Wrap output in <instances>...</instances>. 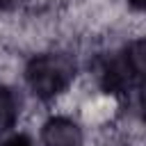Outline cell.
Masks as SVG:
<instances>
[{"label": "cell", "instance_id": "obj_7", "mask_svg": "<svg viewBox=\"0 0 146 146\" xmlns=\"http://www.w3.org/2000/svg\"><path fill=\"white\" fill-rule=\"evenodd\" d=\"M105 146H139V141H132V139H121V137H114L110 139Z\"/></svg>", "mask_w": 146, "mask_h": 146}, {"label": "cell", "instance_id": "obj_4", "mask_svg": "<svg viewBox=\"0 0 146 146\" xmlns=\"http://www.w3.org/2000/svg\"><path fill=\"white\" fill-rule=\"evenodd\" d=\"M0 146H39L36 144V137L23 128H16L7 135L0 137Z\"/></svg>", "mask_w": 146, "mask_h": 146}, {"label": "cell", "instance_id": "obj_3", "mask_svg": "<svg viewBox=\"0 0 146 146\" xmlns=\"http://www.w3.org/2000/svg\"><path fill=\"white\" fill-rule=\"evenodd\" d=\"M25 98L21 87L0 80V137L21 125L25 116Z\"/></svg>", "mask_w": 146, "mask_h": 146}, {"label": "cell", "instance_id": "obj_6", "mask_svg": "<svg viewBox=\"0 0 146 146\" xmlns=\"http://www.w3.org/2000/svg\"><path fill=\"white\" fill-rule=\"evenodd\" d=\"M123 5H125V9H128V14H130V16H135V18H139V16H141L144 0H123Z\"/></svg>", "mask_w": 146, "mask_h": 146}, {"label": "cell", "instance_id": "obj_2", "mask_svg": "<svg viewBox=\"0 0 146 146\" xmlns=\"http://www.w3.org/2000/svg\"><path fill=\"white\" fill-rule=\"evenodd\" d=\"M39 146H89L87 125L71 112L55 110L39 121L36 128Z\"/></svg>", "mask_w": 146, "mask_h": 146}, {"label": "cell", "instance_id": "obj_1", "mask_svg": "<svg viewBox=\"0 0 146 146\" xmlns=\"http://www.w3.org/2000/svg\"><path fill=\"white\" fill-rule=\"evenodd\" d=\"M82 75L80 57L68 46L34 50L21 66V89L39 105H59Z\"/></svg>", "mask_w": 146, "mask_h": 146}, {"label": "cell", "instance_id": "obj_5", "mask_svg": "<svg viewBox=\"0 0 146 146\" xmlns=\"http://www.w3.org/2000/svg\"><path fill=\"white\" fill-rule=\"evenodd\" d=\"M36 0H0V16H16L27 14L34 9Z\"/></svg>", "mask_w": 146, "mask_h": 146}]
</instances>
